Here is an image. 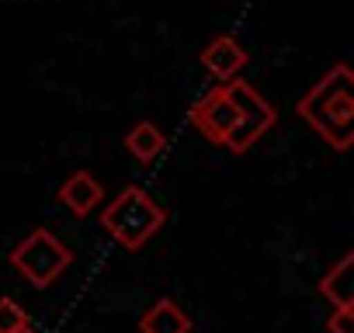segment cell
<instances>
[{"mask_svg":"<svg viewBox=\"0 0 354 333\" xmlns=\"http://www.w3.org/2000/svg\"><path fill=\"white\" fill-rule=\"evenodd\" d=\"M351 87H354L351 66L337 63L295 104V111L313 125V132L337 153H347L351 142H354V97H351Z\"/></svg>","mask_w":354,"mask_h":333,"instance_id":"obj_1","label":"cell"},{"mask_svg":"<svg viewBox=\"0 0 354 333\" xmlns=\"http://www.w3.org/2000/svg\"><path fill=\"white\" fill-rule=\"evenodd\" d=\"M163 226H167V209L156 205V198L139 184L122 188V195L111 198L101 212V229L129 254L142 250Z\"/></svg>","mask_w":354,"mask_h":333,"instance_id":"obj_2","label":"cell"},{"mask_svg":"<svg viewBox=\"0 0 354 333\" xmlns=\"http://www.w3.org/2000/svg\"><path fill=\"white\" fill-rule=\"evenodd\" d=\"M11 267L32 285V288H49L59 281V274L73 264V250L53 233V229H32L11 254Z\"/></svg>","mask_w":354,"mask_h":333,"instance_id":"obj_3","label":"cell"},{"mask_svg":"<svg viewBox=\"0 0 354 333\" xmlns=\"http://www.w3.org/2000/svg\"><path fill=\"white\" fill-rule=\"evenodd\" d=\"M223 91H226V97L233 101V108L240 111V118H236V125L230 129V135L223 139V146H226L230 153L243 156V153L278 122V111H274V104H268V101H264L247 80H240V77L226 80Z\"/></svg>","mask_w":354,"mask_h":333,"instance_id":"obj_4","label":"cell"},{"mask_svg":"<svg viewBox=\"0 0 354 333\" xmlns=\"http://www.w3.org/2000/svg\"><path fill=\"white\" fill-rule=\"evenodd\" d=\"M188 118H192V125H195L209 142L223 146V139H226V135H230V129L236 125L240 111L233 108V101L226 97V91H223V87H212L209 94H202V97L192 104Z\"/></svg>","mask_w":354,"mask_h":333,"instance_id":"obj_5","label":"cell"},{"mask_svg":"<svg viewBox=\"0 0 354 333\" xmlns=\"http://www.w3.org/2000/svg\"><path fill=\"white\" fill-rule=\"evenodd\" d=\"M56 202L70 212V216H77V219H87L101 202H104V188L97 184V178L91 174V171H77V174H70L63 184H59V191H56Z\"/></svg>","mask_w":354,"mask_h":333,"instance_id":"obj_6","label":"cell"},{"mask_svg":"<svg viewBox=\"0 0 354 333\" xmlns=\"http://www.w3.org/2000/svg\"><path fill=\"white\" fill-rule=\"evenodd\" d=\"M250 63V56H247V49L233 39V35H219V39H212L205 49H202V66L216 77V80H233V77H240V70Z\"/></svg>","mask_w":354,"mask_h":333,"instance_id":"obj_7","label":"cell"},{"mask_svg":"<svg viewBox=\"0 0 354 333\" xmlns=\"http://www.w3.org/2000/svg\"><path fill=\"white\" fill-rule=\"evenodd\" d=\"M192 330H195V323H192L188 309L170 295L156 298L139 316V333H192Z\"/></svg>","mask_w":354,"mask_h":333,"instance_id":"obj_8","label":"cell"},{"mask_svg":"<svg viewBox=\"0 0 354 333\" xmlns=\"http://www.w3.org/2000/svg\"><path fill=\"white\" fill-rule=\"evenodd\" d=\"M351 271H354V254H344L323 278H319V295L326 298V302H333V305H351L354 302V278H351Z\"/></svg>","mask_w":354,"mask_h":333,"instance_id":"obj_9","label":"cell"},{"mask_svg":"<svg viewBox=\"0 0 354 333\" xmlns=\"http://www.w3.org/2000/svg\"><path fill=\"white\" fill-rule=\"evenodd\" d=\"M125 149L139 160V163H153L163 149H167V135L153 125V122H136L125 132Z\"/></svg>","mask_w":354,"mask_h":333,"instance_id":"obj_10","label":"cell"},{"mask_svg":"<svg viewBox=\"0 0 354 333\" xmlns=\"http://www.w3.org/2000/svg\"><path fill=\"white\" fill-rule=\"evenodd\" d=\"M21 326H28V312L11 295H0V333H18Z\"/></svg>","mask_w":354,"mask_h":333,"instance_id":"obj_11","label":"cell"},{"mask_svg":"<svg viewBox=\"0 0 354 333\" xmlns=\"http://www.w3.org/2000/svg\"><path fill=\"white\" fill-rule=\"evenodd\" d=\"M326 330L330 333H354V309L351 305H333V312L326 316Z\"/></svg>","mask_w":354,"mask_h":333,"instance_id":"obj_12","label":"cell"},{"mask_svg":"<svg viewBox=\"0 0 354 333\" xmlns=\"http://www.w3.org/2000/svg\"><path fill=\"white\" fill-rule=\"evenodd\" d=\"M18 333H39V330H32V323H28V326H21Z\"/></svg>","mask_w":354,"mask_h":333,"instance_id":"obj_13","label":"cell"}]
</instances>
